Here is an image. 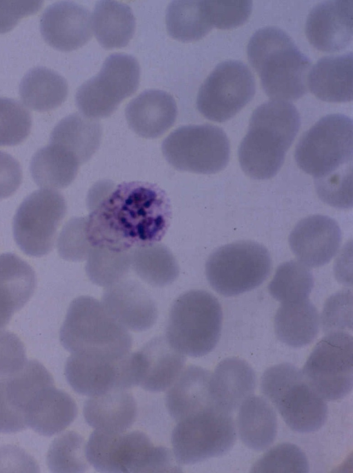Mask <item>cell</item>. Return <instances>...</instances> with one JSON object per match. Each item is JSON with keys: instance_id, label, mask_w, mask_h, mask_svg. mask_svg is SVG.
Masks as SVG:
<instances>
[{"instance_id": "48", "label": "cell", "mask_w": 353, "mask_h": 473, "mask_svg": "<svg viewBox=\"0 0 353 473\" xmlns=\"http://www.w3.org/2000/svg\"><path fill=\"white\" fill-rule=\"evenodd\" d=\"M39 467L28 454L12 445L0 447V472H37Z\"/></svg>"}, {"instance_id": "47", "label": "cell", "mask_w": 353, "mask_h": 473, "mask_svg": "<svg viewBox=\"0 0 353 473\" xmlns=\"http://www.w3.org/2000/svg\"><path fill=\"white\" fill-rule=\"evenodd\" d=\"M42 1H0V34L11 30L20 19L35 14Z\"/></svg>"}, {"instance_id": "8", "label": "cell", "mask_w": 353, "mask_h": 473, "mask_svg": "<svg viewBox=\"0 0 353 473\" xmlns=\"http://www.w3.org/2000/svg\"><path fill=\"white\" fill-rule=\"evenodd\" d=\"M261 390L292 430L313 432L326 421L325 400L309 386L301 370L291 364L267 369L261 378Z\"/></svg>"}, {"instance_id": "33", "label": "cell", "mask_w": 353, "mask_h": 473, "mask_svg": "<svg viewBox=\"0 0 353 473\" xmlns=\"http://www.w3.org/2000/svg\"><path fill=\"white\" fill-rule=\"evenodd\" d=\"M92 19L95 35L104 48L124 47L134 35L135 19L131 8L125 3L99 1Z\"/></svg>"}, {"instance_id": "3", "label": "cell", "mask_w": 353, "mask_h": 473, "mask_svg": "<svg viewBox=\"0 0 353 473\" xmlns=\"http://www.w3.org/2000/svg\"><path fill=\"white\" fill-rule=\"evenodd\" d=\"M300 126L296 108L288 102L271 100L253 112L240 142L238 158L249 177L265 180L280 170Z\"/></svg>"}, {"instance_id": "16", "label": "cell", "mask_w": 353, "mask_h": 473, "mask_svg": "<svg viewBox=\"0 0 353 473\" xmlns=\"http://www.w3.org/2000/svg\"><path fill=\"white\" fill-rule=\"evenodd\" d=\"M65 375L77 393L89 396L137 385L131 352L122 358L90 353H71L65 364Z\"/></svg>"}, {"instance_id": "29", "label": "cell", "mask_w": 353, "mask_h": 473, "mask_svg": "<svg viewBox=\"0 0 353 473\" xmlns=\"http://www.w3.org/2000/svg\"><path fill=\"white\" fill-rule=\"evenodd\" d=\"M211 374L200 367L189 365L169 387L166 407L176 422L215 402L209 392Z\"/></svg>"}, {"instance_id": "44", "label": "cell", "mask_w": 353, "mask_h": 473, "mask_svg": "<svg viewBox=\"0 0 353 473\" xmlns=\"http://www.w3.org/2000/svg\"><path fill=\"white\" fill-rule=\"evenodd\" d=\"M204 5L211 24L220 29L243 24L252 10L251 1H204Z\"/></svg>"}, {"instance_id": "17", "label": "cell", "mask_w": 353, "mask_h": 473, "mask_svg": "<svg viewBox=\"0 0 353 473\" xmlns=\"http://www.w3.org/2000/svg\"><path fill=\"white\" fill-rule=\"evenodd\" d=\"M341 242V231L336 221L321 214L300 220L289 236L290 248L297 259L313 268L327 263L336 254Z\"/></svg>"}, {"instance_id": "34", "label": "cell", "mask_w": 353, "mask_h": 473, "mask_svg": "<svg viewBox=\"0 0 353 473\" xmlns=\"http://www.w3.org/2000/svg\"><path fill=\"white\" fill-rule=\"evenodd\" d=\"M80 163L63 147L50 143L32 156L30 171L35 183L48 189H62L75 180Z\"/></svg>"}, {"instance_id": "49", "label": "cell", "mask_w": 353, "mask_h": 473, "mask_svg": "<svg viewBox=\"0 0 353 473\" xmlns=\"http://www.w3.org/2000/svg\"><path fill=\"white\" fill-rule=\"evenodd\" d=\"M22 180L19 163L11 155L0 151V199L12 195Z\"/></svg>"}, {"instance_id": "4", "label": "cell", "mask_w": 353, "mask_h": 473, "mask_svg": "<svg viewBox=\"0 0 353 473\" xmlns=\"http://www.w3.org/2000/svg\"><path fill=\"white\" fill-rule=\"evenodd\" d=\"M247 53L265 93L273 100H296L307 93L311 61L284 30L274 26L260 28L251 37Z\"/></svg>"}, {"instance_id": "31", "label": "cell", "mask_w": 353, "mask_h": 473, "mask_svg": "<svg viewBox=\"0 0 353 473\" xmlns=\"http://www.w3.org/2000/svg\"><path fill=\"white\" fill-rule=\"evenodd\" d=\"M237 427L239 437L247 447L263 450L272 444L276 436V412L265 398L251 395L240 405Z\"/></svg>"}, {"instance_id": "40", "label": "cell", "mask_w": 353, "mask_h": 473, "mask_svg": "<svg viewBox=\"0 0 353 473\" xmlns=\"http://www.w3.org/2000/svg\"><path fill=\"white\" fill-rule=\"evenodd\" d=\"M84 438L74 431L57 437L51 443L46 456L49 469L53 472H83L88 468Z\"/></svg>"}, {"instance_id": "5", "label": "cell", "mask_w": 353, "mask_h": 473, "mask_svg": "<svg viewBox=\"0 0 353 473\" xmlns=\"http://www.w3.org/2000/svg\"><path fill=\"white\" fill-rule=\"evenodd\" d=\"M59 340L71 353H90L122 358L131 352L132 337L95 298L72 301L61 327Z\"/></svg>"}, {"instance_id": "39", "label": "cell", "mask_w": 353, "mask_h": 473, "mask_svg": "<svg viewBox=\"0 0 353 473\" xmlns=\"http://www.w3.org/2000/svg\"><path fill=\"white\" fill-rule=\"evenodd\" d=\"M131 268V251L92 246L85 270L92 283L106 288L126 278Z\"/></svg>"}, {"instance_id": "19", "label": "cell", "mask_w": 353, "mask_h": 473, "mask_svg": "<svg viewBox=\"0 0 353 473\" xmlns=\"http://www.w3.org/2000/svg\"><path fill=\"white\" fill-rule=\"evenodd\" d=\"M54 385L50 373L39 362L30 360L18 372L0 378V406L17 432L28 426L26 411L31 399L43 388Z\"/></svg>"}, {"instance_id": "7", "label": "cell", "mask_w": 353, "mask_h": 473, "mask_svg": "<svg viewBox=\"0 0 353 473\" xmlns=\"http://www.w3.org/2000/svg\"><path fill=\"white\" fill-rule=\"evenodd\" d=\"M222 324V308L216 297L204 290H190L172 304L165 338L184 355L203 356L216 346Z\"/></svg>"}, {"instance_id": "28", "label": "cell", "mask_w": 353, "mask_h": 473, "mask_svg": "<svg viewBox=\"0 0 353 473\" xmlns=\"http://www.w3.org/2000/svg\"><path fill=\"white\" fill-rule=\"evenodd\" d=\"M83 414L86 423L95 429L121 433L133 424L137 404L126 389H115L90 396L84 403Z\"/></svg>"}, {"instance_id": "15", "label": "cell", "mask_w": 353, "mask_h": 473, "mask_svg": "<svg viewBox=\"0 0 353 473\" xmlns=\"http://www.w3.org/2000/svg\"><path fill=\"white\" fill-rule=\"evenodd\" d=\"M255 89L254 77L244 63L225 61L219 64L201 85L197 109L210 120L225 122L250 102Z\"/></svg>"}, {"instance_id": "23", "label": "cell", "mask_w": 353, "mask_h": 473, "mask_svg": "<svg viewBox=\"0 0 353 473\" xmlns=\"http://www.w3.org/2000/svg\"><path fill=\"white\" fill-rule=\"evenodd\" d=\"M178 108L173 97L161 90H148L132 100L125 115L129 127L137 135L155 138L175 122Z\"/></svg>"}, {"instance_id": "45", "label": "cell", "mask_w": 353, "mask_h": 473, "mask_svg": "<svg viewBox=\"0 0 353 473\" xmlns=\"http://www.w3.org/2000/svg\"><path fill=\"white\" fill-rule=\"evenodd\" d=\"M322 324L323 331L328 333L352 328V292L341 291L327 301L323 311Z\"/></svg>"}, {"instance_id": "41", "label": "cell", "mask_w": 353, "mask_h": 473, "mask_svg": "<svg viewBox=\"0 0 353 473\" xmlns=\"http://www.w3.org/2000/svg\"><path fill=\"white\" fill-rule=\"evenodd\" d=\"M251 472L307 473L309 464L303 451L297 445L284 443L265 453L253 465Z\"/></svg>"}, {"instance_id": "37", "label": "cell", "mask_w": 353, "mask_h": 473, "mask_svg": "<svg viewBox=\"0 0 353 473\" xmlns=\"http://www.w3.org/2000/svg\"><path fill=\"white\" fill-rule=\"evenodd\" d=\"M166 25L169 34L182 41L198 40L213 28L204 1H171L166 12Z\"/></svg>"}, {"instance_id": "13", "label": "cell", "mask_w": 353, "mask_h": 473, "mask_svg": "<svg viewBox=\"0 0 353 473\" xmlns=\"http://www.w3.org/2000/svg\"><path fill=\"white\" fill-rule=\"evenodd\" d=\"M66 210L63 195L53 189H38L28 196L13 219V236L19 248L32 257L48 254Z\"/></svg>"}, {"instance_id": "35", "label": "cell", "mask_w": 353, "mask_h": 473, "mask_svg": "<svg viewBox=\"0 0 353 473\" xmlns=\"http://www.w3.org/2000/svg\"><path fill=\"white\" fill-rule=\"evenodd\" d=\"M20 98L26 106L39 111H48L59 106L68 95L66 80L46 67L29 70L22 78L19 89Z\"/></svg>"}, {"instance_id": "22", "label": "cell", "mask_w": 353, "mask_h": 473, "mask_svg": "<svg viewBox=\"0 0 353 473\" xmlns=\"http://www.w3.org/2000/svg\"><path fill=\"white\" fill-rule=\"evenodd\" d=\"M40 31L52 47L61 51L75 50L91 37L90 13L85 7L72 1L55 3L43 12Z\"/></svg>"}, {"instance_id": "25", "label": "cell", "mask_w": 353, "mask_h": 473, "mask_svg": "<svg viewBox=\"0 0 353 473\" xmlns=\"http://www.w3.org/2000/svg\"><path fill=\"white\" fill-rule=\"evenodd\" d=\"M36 286L32 268L13 253L0 254V329L32 297Z\"/></svg>"}, {"instance_id": "27", "label": "cell", "mask_w": 353, "mask_h": 473, "mask_svg": "<svg viewBox=\"0 0 353 473\" xmlns=\"http://www.w3.org/2000/svg\"><path fill=\"white\" fill-rule=\"evenodd\" d=\"M256 382L255 373L247 362L229 358L222 360L211 374L209 392L219 407L232 414L252 395Z\"/></svg>"}, {"instance_id": "21", "label": "cell", "mask_w": 353, "mask_h": 473, "mask_svg": "<svg viewBox=\"0 0 353 473\" xmlns=\"http://www.w3.org/2000/svg\"><path fill=\"white\" fill-rule=\"evenodd\" d=\"M137 385L152 392L169 388L184 369L186 357L173 349L165 337H155L131 353Z\"/></svg>"}, {"instance_id": "9", "label": "cell", "mask_w": 353, "mask_h": 473, "mask_svg": "<svg viewBox=\"0 0 353 473\" xmlns=\"http://www.w3.org/2000/svg\"><path fill=\"white\" fill-rule=\"evenodd\" d=\"M236 439L231 413L216 402L178 422L171 435L173 452L181 465L222 455Z\"/></svg>"}, {"instance_id": "32", "label": "cell", "mask_w": 353, "mask_h": 473, "mask_svg": "<svg viewBox=\"0 0 353 473\" xmlns=\"http://www.w3.org/2000/svg\"><path fill=\"white\" fill-rule=\"evenodd\" d=\"M102 129L100 123L77 113L60 120L52 131L50 143L72 154L81 164L87 162L97 150Z\"/></svg>"}, {"instance_id": "10", "label": "cell", "mask_w": 353, "mask_h": 473, "mask_svg": "<svg viewBox=\"0 0 353 473\" xmlns=\"http://www.w3.org/2000/svg\"><path fill=\"white\" fill-rule=\"evenodd\" d=\"M271 269V259L267 248L251 241L220 247L210 254L205 264L209 284L226 297L256 288L267 279Z\"/></svg>"}, {"instance_id": "12", "label": "cell", "mask_w": 353, "mask_h": 473, "mask_svg": "<svg viewBox=\"0 0 353 473\" xmlns=\"http://www.w3.org/2000/svg\"><path fill=\"white\" fill-rule=\"evenodd\" d=\"M139 81L140 66L135 57L122 53L111 55L99 73L78 89L76 104L87 118H106L137 89Z\"/></svg>"}, {"instance_id": "24", "label": "cell", "mask_w": 353, "mask_h": 473, "mask_svg": "<svg viewBox=\"0 0 353 473\" xmlns=\"http://www.w3.org/2000/svg\"><path fill=\"white\" fill-rule=\"evenodd\" d=\"M74 399L54 385L41 389L30 401L26 411L28 427L39 434L51 436L67 428L75 419Z\"/></svg>"}, {"instance_id": "11", "label": "cell", "mask_w": 353, "mask_h": 473, "mask_svg": "<svg viewBox=\"0 0 353 473\" xmlns=\"http://www.w3.org/2000/svg\"><path fill=\"white\" fill-rule=\"evenodd\" d=\"M162 151L167 162L178 170L209 174L227 166L230 145L226 133L217 126L187 125L164 139Z\"/></svg>"}, {"instance_id": "18", "label": "cell", "mask_w": 353, "mask_h": 473, "mask_svg": "<svg viewBox=\"0 0 353 473\" xmlns=\"http://www.w3.org/2000/svg\"><path fill=\"white\" fill-rule=\"evenodd\" d=\"M353 4L352 0L325 1L309 13L305 35L316 49L335 53L345 48L352 38Z\"/></svg>"}, {"instance_id": "2", "label": "cell", "mask_w": 353, "mask_h": 473, "mask_svg": "<svg viewBox=\"0 0 353 473\" xmlns=\"http://www.w3.org/2000/svg\"><path fill=\"white\" fill-rule=\"evenodd\" d=\"M352 120L334 113L323 117L298 142V166L312 176L316 192L328 205L344 208L352 203Z\"/></svg>"}, {"instance_id": "1", "label": "cell", "mask_w": 353, "mask_h": 473, "mask_svg": "<svg viewBox=\"0 0 353 473\" xmlns=\"http://www.w3.org/2000/svg\"><path fill=\"white\" fill-rule=\"evenodd\" d=\"M171 216L169 201L158 186L143 182L124 183L86 217V235L93 247L114 251L159 242Z\"/></svg>"}, {"instance_id": "26", "label": "cell", "mask_w": 353, "mask_h": 473, "mask_svg": "<svg viewBox=\"0 0 353 473\" xmlns=\"http://www.w3.org/2000/svg\"><path fill=\"white\" fill-rule=\"evenodd\" d=\"M353 55L347 53L320 59L308 73L307 85L318 99L350 102L353 98Z\"/></svg>"}, {"instance_id": "46", "label": "cell", "mask_w": 353, "mask_h": 473, "mask_svg": "<svg viewBox=\"0 0 353 473\" xmlns=\"http://www.w3.org/2000/svg\"><path fill=\"white\" fill-rule=\"evenodd\" d=\"M26 349L15 333L0 329V376L11 375L25 365Z\"/></svg>"}, {"instance_id": "38", "label": "cell", "mask_w": 353, "mask_h": 473, "mask_svg": "<svg viewBox=\"0 0 353 473\" xmlns=\"http://www.w3.org/2000/svg\"><path fill=\"white\" fill-rule=\"evenodd\" d=\"M314 278L307 266L296 261H286L276 269L268 286L270 295L281 303L308 299Z\"/></svg>"}, {"instance_id": "42", "label": "cell", "mask_w": 353, "mask_h": 473, "mask_svg": "<svg viewBox=\"0 0 353 473\" xmlns=\"http://www.w3.org/2000/svg\"><path fill=\"white\" fill-rule=\"evenodd\" d=\"M30 112L18 101L0 97V147L15 146L30 134Z\"/></svg>"}, {"instance_id": "43", "label": "cell", "mask_w": 353, "mask_h": 473, "mask_svg": "<svg viewBox=\"0 0 353 473\" xmlns=\"http://www.w3.org/2000/svg\"><path fill=\"white\" fill-rule=\"evenodd\" d=\"M57 247L59 256L65 260H86L92 248L86 235V217L70 219L59 235Z\"/></svg>"}, {"instance_id": "36", "label": "cell", "mask_w": 353, "mask_h": 473, "mask_svg": "<svg viewBox=\"0 0 353 473\" xmlns=\"http://www.w3.org/2000/svg\"><path fill=\"white\" fill-rule=\"evenodd\" d=\"M131 266L142 281L155 287L171 284L180 273L174 255L159 242L131 250Z\"/></svg>"}, {"instance_id": "14", "label": "cell", "mask_w": 353, "mask_h": 473, "mask_svg": "<svg viewBox=\"0 0 353 473\" xmlns=\"http://www.w3.org/2000/svg\"><path fill=\"white\" fill-rule=\"evenodd\" d=\"M324 400L345 397L352 388L353 340L345 331L329 333L315 346L301 370Z\"/></svg>"}, {"instance_id": "30", "label": "cell", "mask_w": 353, "mask_h": 473, "mask_svg": "<svg viewBox=\"0 0 353 473\" xmlns=\"http://www.w3.org/2000/svg\"><path fill=\"white\" fill-rule=\"evenodd\" d=\"M277 337L285 344L299 348L314 341L320 326V317L308 299L281 303L274 321Z\"/></svg>"}, {"instance_id": "20", "label": "cell", "mask_w": 353, "mask_h": 473, "mask_svg": "<svg viewBox=\"0 0 353 473\" xmlns=\"http://www.w3.org/2000/svg\"><path fill=\"white\" fill-rule=\"evenodd\" d=\"M101 302L126 329L144 331L158 318V308L151 295L138 281L124 279L105 288Z\"/></svg>"}, {"instance_id": "50", "label": "cell", "mask_w": 353, "mask_h": 473, "mask_svg": "<svg viewBox=\"0 0 353 473\" xmlns=\"http://www.w3.org/2000/svg\"><path fill=\"white\" fill-rule=\"evenodd\" d=\"M111 180H101L95 183L87 196V207L89 212L95 208L115 188Z\"/></svg>"}, {"instance_id": "6", "label": "cell", "mask_w": 353, "mask_h": 473, "mask_svg": "<svg viewBox=\"0 0 353 473\" xmlns=\"http://www.w3.org/2000/svg\"><path fill=\"white\" fill-rule=\"evenodd\" d=\"M86 458L102 472H171L175 467L173 452L154 446L142 432L121 433L95 429L86 444Z\"/></svg>"}]
</instances>
